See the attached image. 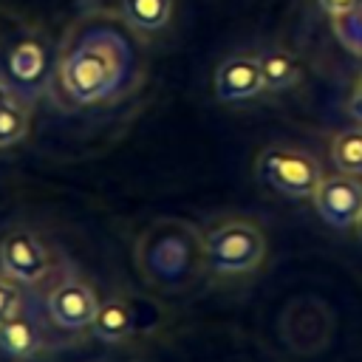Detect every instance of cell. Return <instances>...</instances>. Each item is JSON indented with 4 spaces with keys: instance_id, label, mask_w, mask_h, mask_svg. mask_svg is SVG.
Returning <instances> with one entry per match:
<instances>
[{
    "instance_id": "cell-1",
    "label": "cell",
    "mask_w": 362,
    "mask_h": 362,
    "mask_svg": "<svg viewBox=\"0 0 362 362\" xmlns=\"http://www.w3.org/2000/svg\"><path fill=\"white\" fill-rule=\"evenodd\" d=\"M139 31L119 11L96 8L82 14L65 34L54 82L59 93L76 105H102L124 96L141 76Z\"/></svg>"
},
{
    "instance_id": "cell-2",
    "label": "cell",
    "mask_w": 362,
    "mask_h": 362,
    "mask_svg": "<svg viewBox=\"0 0 362 362\" xmlns=\"http://www.w3.org/2000/svg\"><path fill=\"white\" fill-rule=\"evenodd\" d=\"M204 260L218 274H246L257 269L266 252V238L257 229V223L246 218H226L215 223L204 243Z\"/></svg>"
},
{
    "instance_id": "cell-3",
    "label": "cell",
    "mask_w": 362,
    "mask_h": 362,
    "mask_svg": "<svg viewBox=\"0 0 362 362\" xmlns=\"http://www.w3.org/2000/svg\"><path fill=\"white\" fill-rule=\"evenodd\" d=\"M255 170L263 184H269L286 195H294V198L314 195V189L322 178V167L311 153L286 147V144L263 147Z\"/></svg>"
},
{
    "instance_id": "cell-4",
    "label": "cell",
    "mask_w": 362,
    "mask_h": 362,
    "mask_svg": "<svg viewBox=\"0 0 362 362\" xmlns=\"http://www.w3.org/2000/svg\"><path fill=\"white\" fill-rule=\"evenodd\" d=\"M54 269L51 249L28 226H11L0 238V274L25 286L42 283Z\"/></svg>"
},
{
    "instance_id": "cell-5",
    "label": "cell",
    "mask_w": 362,
    "mask_h": 362,
    "mask_svg": "<svg viewBox=\"0 0 362 362\" xmlns=\"http://www.w3.org/2000/svg\"><path fill=\"white\" fill-rule=\"evenodd\" d=\"M48 74H51V51L40 34H25L8 48L6 79L20 99L28 102L31 96H37L45 88Z\"/></svg>"
},
{
    "instance_id": "cell-6",
    "label": "cell",
    "mask_w": 362,
    "mask_h": 362,
    "mask_svg": "<svg viewBox=\"0 0 362 362\" xmlns=\"http://www.w3.org/2000/svg\"><path fill=\"white\" fill-rule=\"evenodd\" d=\"M99 308V297L90 283L82 277H62L45 294V314L62 331L90 328L93 314Z\"/></svg>"
},
{
    "instance_id": "cell-7",
    "label": "cell",
    "mask_w": 362,
    "mask_h": 362,
    "mask_svg": "<svg viewBox=\"0 0 362 362\" xmlns=\"http://www.w3.org/2000/svg\"><path fill=\"white\" fill-rule=\"evenodd\" d=\"M311 198H314L320 218L337 229L356 226L362 215V181L351 173L322 175Z\"/></svg>"
},
{
    "instance_id": "cell-8",
    "label": "cell",
    "mask_w": 362,
    "mask_h": 362,
    "mask_svg": "<svg viewBox=\"0 0 362 362\" xmlns=\"http://www.w3.org/2000/svg\"><path fill=\"white\" fill-rule=\"evenodd\" d=\"M215 96L226 105H240L266 90L260 74V54L255 51H235L215 68Z\"/></svg>"
},
{
    "instance_id": "cell-9",
    "label": "cell",
    "mask_w": 362,
    "mask_h": 362,
    "mask_svg": "<svg viewBox=\"0 0 362 362\" xmlns=\"http://www.w3.org/2000/svg\"><path fill=\"white\" fill-rule=\"evenodd\" d=\"M48 345L45 328L37 320V314L28 311V303H23L8 320L0 322V354L8 359H34Z\"/></svg>"
},
{
    "instance_id": "cell-10",
    "label": "cell",
    "mask_w": 362,
    "mask_h": 362,
    "mask_svg": "<svg viewBox=\"0 0 362 362\" xmlns=\"http://www.w3.org/2000/svg\"><path fill=\"white\" fill-rule=\"evenodd\" d=\"M119 14L139 34H158L173 20V0H119Z\"/></svg>"
},
{
    "instance_id": "cell-11",
    "label": "cell",
    "mask_w": 362,
    "mask_h": 362,
    "mask_svg": "<svg viewBox=\"0 0 362 362\" xmlns=\"http://www.w3.org/2000/svg\"><path fill=\"white\" fill-rule=\"evenodd\" d=\"M260 74H263L266 90L280 93L300 82V62L288 48L272 45V48L260 51Z\"/></svg>"
},
{
    "instance_id": "cell-12",
    "label": "cell",
    "mask_w": 362,
    "mask_h": 362,
    "mask_svg": "<svg viewBox=\"0 0 362 362\" xmlns=\"http://www.w3.org/2000/svg\"><path fill=\"white\" fill-rule=\"evenodd\" d=\"M90 331L96 339L102 342H122L130 331H133V311L122 297H107L105 303H99Z\"/></svg>"
},
{
    "instance_id": "cell-13",
    "label": "cell",
    "mask_w": 362,
    "mask_h": 362,
    "mask_svg": "<svg viewBox=\"0 0 362 362\" xmlns=\"http://www.w3.org/2000/svg\"><path fill=\"white\" fill-rule=\"evenodd\" d=\"M331 161L339 173L362 175V127L339 130L331 139Z\"/></svg>"
},
{
    "instance_id": "cell-14",
    "label": "cell",
    "mask_w": 362,
    "mask_h": 362,
    "mask_svg": "<svg viewBox=\"0 0 362 362\" xmlns=\"http://www.w3.org/2000/svg\"><path fill=\"white\" fill-rule=\"evenodd\" d=\"M31 124V113H28V102L17 99L6 107H0V150L17 144L25 139Z\"/></svg>"
},
{
    "instance_id": "cell-15",
    "label": "cell",
    "mask_w": 362,
    "mask_h": 362,
    "mask_svg": "<svg viewBox=\"0 0 362 362\" xmlns=\"http://www.w3.org/2000/svg\"><path fill=\"white\" fill-rule=\"evenodd\" d=\"M331 28L351 54L362 57V0H356L339 14H331Z\"/></svg>"
},
{
    "instance_id": "cell-16",
    "label": "cell",
    "mask_w": 362,
    "mask_h": 362,
    "mask_svg": "<svg viewBox=\"0 0 362 362\" xmlns=\"http://www.w3.org/2000/svg\"><path fill=\"white\" fill-rule=\"evenodd\" d=\"M25 303V294H23V286L8 280L6 274H0V322L8 320L20 305Z\"/></svg>"
},
{
    "instance_id": "cell-17",
    "label": "cell",
    "mask_w": 362,
    "mask_h": 362,
    "mask_svg": "<svg viewBox=\"0 0 362 362\" xmlns=\"http://www.w3.org/2000/svg\"><path fill=\"white\" fill-rule=\"evenodd\" d=\"M317 3L322 6V11H328V14H339V11L351 8L356 0H317Z\"/></svg>"
},
{
    "instance_id": "cell-18",
    "label": "cell",
    "mask_w": 362,
    "mask_h": 362,
    "mask_svg": "<svg viewBox=\"0 0 362 362\" xmlns=\"http://www.w3.org/2000/svg\"><path fill=\"white\" fill-rule=\"evenodd\" d=\"M20 96H17V90L8 85V79H3L0 76V107H6V105H11V102H17ZM25 102V99H23Z\"/></svg>"
},
{
    "instance_id": "cell-19",
    "label": "cell",
    "mask_w": 362,
    "mask_h": 362,
    "mask_svg": "<svg viewBox=\"0 0 362 362\" xmlns=\"http://www.w3.org/2000/svg\"><path fill=\"white\" fill-rule=\"evenodd\" d=\"M348 113H351L356 122H362V93H359V90L351 93V99H348Z\"/></svg>"
},
{
    "instance_id": "cell-20",
    "label": "cell",
    "mask_w": 362,
    "mask_h": 362,
    "mask_svg": "<svg viewBox=\"0 0 362 362\" xmlns=\"http://www.w3.org/2000/svg\"><path fill=\"white\" fill-rule=\"evenodd\" d=\"M356 232H359V238H362V215H359V221H356Z\"/></svg>"
}]
</instances>
